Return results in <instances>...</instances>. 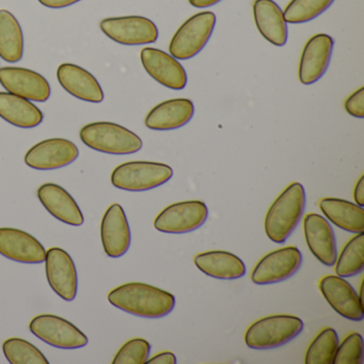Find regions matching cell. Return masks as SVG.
<instances>
[{
    "label": "cell",
    "instance_id": "6da1fadb",
    "mask_svg": "<svg viewBox=\"0 0 364 364\" xmlns=\"http://www.w3.org/2000/svg\"><path fill=\"white\" fill-rule=\"evenodd\" d=\"M108 301L119 310L144 318L167 316L176 306V297L169 291L142 282L120 285L108 294Z\"/></svg>",
    "mask_w": 364,
    "mask_h": 364
},
{
    "label": "cell",
    "instance_id": "7a4b0ae2",
    "mask_svg": "<svg viewBox=\"0 0 364 364\" xmlns=\"http://www.w3.org/2000/svg\"><path fill=\"white\" fill-rule=\"evenodd\" d=\"M306 197L300 183H291L270 205L265 217V233L272 242L284 244L297 229L306 210Z\"/></svg>",
    "mask_w": 364,
    "mask_h": 364
},
{
    "label": "cell",
    "instance_id": "3957f363",
    "mask_svg": "<svg viewBox=\"0 0 364 364\" xmlns=\"http://www.w3.org/2000/svg\"><path fill=\"white\" fill-rule=\"evenodd\" d=\"M304 328V321L295 315H272L255 321L245 333V342L249 348L269 350L291 342Z\"/></svg>",
    "mask_w": 364,
    "mask_h": 364
},
{
    "label": "cell",
    "instance_id": "277c9868",
    "mask_svg": "<svg viewBox=\"0 0 364 364\" xmlns=\"http://www.w3.org/2000/svg\"><path fill=\"white\" fill-rule=\"evenodd\" d=\"M80 140L88 148L110 155H129L141 150L142 140L134 132L117 123L93 122L85 125Z\"/></svg>",
    "mask_w": 364,
    "mask_h": 364
},
{
    "label": "cell",
    "instance_id": "5b68a950",
    "mask_svg": "<svg viewBox=\"0 0 364 364\" xmlns=\"http://www.w3.org/2000/svg\"><path fill=\"white\" fill-rule=\"evenodd\" d=\"M173 170L155 161H129L118 166L112 173V184L125 191H148L169 182Z\"/></svg>",
    "mask_w": 364,
    "mask_h": 364
},
{
    "label": "cell",
    "instance_id": "8992f818",
    "mask_svg": "<svg viewBox=\"0 0 364 364\" xmlns=\"http://www.w3.org/2000/svg\"><path fill=\"white\" fill-rule=\"evenodd\" d=\"M216 26V16L200 12L189 18L176 31L169 46V53L178 60H189L202 52Z\"/></svg>",
    "mask_w": 364,
    "mask_h": 364
},
{
    "label": "cell",
    "instance_id": "52a82bcc",
    "mask_svg": "<svg viewBox=\"0 0 364 364\" xmlns=\"http://www.w3.org/2000/svg\"><path fill=\"white\" fill-rule=\"evenodd\" d=\"M100 28L112 41L127 46L155 43L159 36L154 22L139 16L104 18Z\"/></svg>",
    "mask_w": 364,
    "mask_h": 364
},
{
    "label": "cell",
    "instance_id": "ba28073f",
    "mask_svg": "<svg viewBox=\"0 0 364 364\" xmlns=\"http://www.w3.org/2000/svg\"><path fill=\"white\" fill-rule=\"evenodd\" d=\"M29 329L40 340L57 348H82L89 342L82 330L57 315L41 314L33 317L29 323Z\"/></svg>",
    "mask_w": 364,
    "mask_h": 364
},
{
    "label": "cell",
    "instance_id": "9c48e42d",
    "mask_svg": "<svg viewBox=\"0 0 364 364\" xmlns=\"http://www.w3.org/2000/svg\"><path fill=\"white\" fill-rule=\"evenodd\" d=\"M208 218V208L199 200L171 204L155 218L157 231L168 234L191 233L201 228Z\"/></svg>",
    "mask_w": 364,
    "mask_h": 364
},
{
    "label": "cell",
    "instance_id": "30bf717a",
    "mask_svg": "<svg viewBox=\"0 0 364 364\" xmlns=\"http://www.w3.org/2000/svg\"><path fill=\"white\" fill-rule=\"evenodd\" d=\"M301 265L302 255L299 249L284 247L262 257L251 274V280L257 285L276 284L291 278Z\"/></svg>",
    "mask_w": 364,
    "mask_h": 364
},
{
    "label": "cell",
    "instance_id": "8fae6325",
    "mask_svg": "<svg viewBox=\"0 0 364 364\" xmlns=\"http://www.w3.org/2000/svg\"><path fill=\"white\" fill-rule=\"evenodd\" d=\"M46 278L53 291L65 301H73L77 295L78 276L75 263L71 255L53 247L46 251Z\"/></svg>",
    "mask_w": 364,
    "mask_h": 364
},
{
    "label": "cell",
    "instance_id": "7c38bea8",
    "mask_svg": "<svg viewBox=\"0 0 364 364\" xmlns=\"http://www.w3.org/2000/svg\"><path fill=\"white\" fill-rule=\"evenodd\" d=\"M75 144L63 138H50L35 144L25 155V164L36 170L60 169L77 159Z\"/></svg>",
    "mask_w": 364,
    "mask_h": 364
},
{
    "label": "cell",
    "instance_id": "4fadbf2b",
    "mask_svg": "<svg viewBox=\"0 0 364 364\" xmlns=\"http://www.w3.org/2000/svg\"><path fill=\"white\" fill-rule=\"evenodd\" d=\"M142 67L146 73L166 88L183 90L187 86L184 67L170 54L159 48H146L140 53Z\"/></svg>",
    "mask_w": 364,
    "mask_h": 364
},
{
    "label": "cell",
    "instance_id": "5bb4252c",
    "mask_svg": "<svg viewBox=\"0 0 364 364\" xmlns=\"http://www.w3.org/2000/svg\"><path fill=\"white\" fill-rule=\"evenodd\" d=\"M0 85L7 92L40 103L48 101L52 93L50 82L44 76L25 68H1Z\"/></svg>",
    "mask_w": 364,
    "mask_h": 364
},
{
    "label": "cell",
    "instance_id": "9a60e30c",
    "mask_svg": "<svg viewBox=\"0 0 364 364\" xmlns=\"http://www.w3.org/2000/svg\"><path fill=\"white\" fill-rule=\"evenodd\" d=\"M319 289L329 306L344 318L362 321L363 304L350 283L338 276H326L319 282Z\"/></svg>",
    "mask_w": 364,
    "mask_h": 364
},
{
    "label": "cell",
    "instance_id": "2e32d148",
    "mask_svg": "<svg viewBox=\"0 0 364 364\" xmlns=\"http://www.w3.org/2000/svg\"><path fill=\"white\" fill-rule=\"evenodd\" d=\"M333 48V39L326 33L313 36L306 42L298 70V78L302 85L315 84L325 75L331 61Z\"/></svg>",
    "mask_w": 364,
    "mask_h": 364
},
{
    "label": "cell",
    "instance_id": "e0dca14e",
    "mask_svg": "<svg viewBox=\"0 0 364 364\" xmlns=\"http://www.w3.org/2000/svg\"><path fill=\"white\" fill-rule=\"evenodd\" d=\"M304 237L311 253L323 265L331 267L338 259L336 234L327 219L311 213L304 217Z\"/></svg>",
    "mask_w": 364,
    "mask_h": 364
},
{
    "label": "cell",
    "instance_id": "ac0fdd59",
    "mask_svg": "<svg viewBox=\"0 0 364 364\" xmlns=\"http://www.w3.org/2000/svg\"><path fill=\"white\" fill-rule=\"evenodd\" d=\"M101 238L104 251L112 259L123 257L129 251L132 242L131 228L120 204H112L104 214Z\"/></svg>",
    "mask_w": 364,
    "mask_h": 364
},
{
    "label": "cell",
    "instance_id": "d6986e66",
    "mask_svg": "<svg viewBox=\"0 0 364 364\" xmlns=\"http://www.w3.org/2000/svg\"><path fill=\"white\" fill-rule=\"evenodd\" d=\"M0 255L22 264H41L46 261L43 245L27 232L14 228H0Z\"/></svg>",
    "mask_w": 364,
    "mask_h": 364
},
{
    "label": "cell",
    "instance_id": "ffe728a7",
    "mask_svg": "<svg viewBox=\"0 0 364 364\" xmlns=\"http://www.w3.org/2000/svg\"><path fill=\"white\" fill-rule=\"evenodd\" d=\"M57 78L68 93L80 101L95 104L104 101V91L97 78L80 65L73 63L59 65Z\"/></svg>",
    "mask_w": 364,
    "mask_h": 364
},
{
    "label": "cell",
    "instance_id": "44dd1931",
    "mask_svg": "<svg viewBox=\"0 0 364 364\" xmlns=\"http://www.w3.org/2000/svg\"><path fill=\"white\" fill-rule=\"evenodd\" d=\"M38 198L48 213L61 223L80 227L85 218L77 202L60 185L46 183L38 189Z\"/></svg>",
    "mask_w": 364,
    "mask_h": 364
},
{
    "label": "cell",
    "instance_id": "7402d4cb",
    "mask_svg": "<svg viewBox=\"0 0 364 364\" xmlns=\"http://www.w3.org/2000/svg\"><path fill=\"white\" fill-rule=\"evenodd\" d=\"M193 114L195 105L191 100H168L149 112L144 124L152 131H174L188 124Z\"/></svg>",
    "mask_w": 364,
    "mask_h": 364
},
{
    "label": "cell",
    "instance_id": "603a6c76",
    "mask_svg": "<svg viewBox=\"0 0 364 364\" xmlns=\"http://www.w3.org/2000/svg\"><path fill=\"white\" fill-rule=\"evenodd\" d=\"M252 9L255 25L262 37L272 46H284L289 31L281 8L274 0H255Z\"/></svg>",
    "mask_w": 364,
    "mask_h": 364
},
{
    "label": "cell",
    "instance_id": "cb8c5ba5",
    "mask_svg": "<svg viewBox=\"0 0 364 364\" xmlns=\"http://www.w3.org/2000/svg\"><path fill=\"white\" fill-rule=\"evenodd\" d=\"M196 266L206 276L219 280H236L246 274L242 259L228 251H208L196 255Z\"/></svg>",
    "mask_w": 364,
    "mask_h": 364
},
{
    "label": "cell",
    "instance_id": "d4e9b609",
    "mask_svg": "<svg viewBox=\"0 0 364 364\" xmlns=\"http://www.w3.org/2000/svg\"><path fill=\"white\" fill-rule=\"evenodd\" d=\"M319 208L328 221L343 231L353 234L364 232V210L358 204L338 198H323Z\"/></svg>",
    "mask_w": 364,
    "mask_h": 364
},
{
    "label": "cell",
    "instance_id": "484cf974",
    "mask_svg": "<svg viewBox=\"0 0 364 364\" xmlns=\"http://www.w3.org/2000/svg\"><path fill=\"white\" fill-rule=\"evenodd\" d=\"M0 118L20 129H33L43 122L44 114L28 100L0 92Z\"/></svg>",
    "mask_w": 364,
    "mask_h": 364
},
{
    "label": "cell",
    "instance_id": "4316f807",
    "mask_svg": "<svg viewBox=\"0 0 364 364\" xmlns=\"http://www.w3.org/2000/svg\"><path fill=\"white\" fill-rule=\"evenodd\" d=\"M24 54V35L16 16L0 10V57L10 63H18Z\"/></svg>",
    "mask_w": 364,
    "mask_h": 364
},
{
    "label": "cell",
    "instance_id": "83f0119b",
    "mask_svg": "<svg viewBox=\"0 0 364 364\" xmlns=\"http://www.w3.org/2000/svg\"><path fill=\"white\" fill-rule=\"evenodd\" d=\"M336 274L342 278H351L364 270V234H355L336 261Z\"/></svg>",
    "mask_w": 364,
    "mask_h": 364
},
{
    "label": "cell",
    "instance_id": "f1b7e54d",
    "mask_svg": "<svg viewBox=\"0 0 364 364\" xmlns=\"http://www.w3.org/2000/svg\"><path fill=\"white\" fill-rule=\"evenodd\" d=\"M340 340L333 328H325L313 340L304 357L306 364H332Z\"/></svg>",
    "mask_w": 364,
    "mask_h": 364
},
{
    "label": "cell",
    "instance_id": "f546056e",
    "mask_svg": "<svg viewBox=\"0 0 364 364\" xmlns=\"http://www.w3.org/2000/svg\"><path fill=\"white\" fill-rule=\"evenodd\" d=\"M333 3L334 0H291L283 11V16L289 24H304L318 18Z\"/></svg>",
    "mask_w": 364,
    "mask_h": 364
},
{
    "label": "cell",
    "instance_id": "4dcf8cb0",
    "mask_svg": "<svg viewBox=\"0 0 364 364\" xmlns=\"http://www.w3.org/2000/svg\"><path fill=\"white\" fill-rule=\"evenodd\" d=\"M6 359L11 364H48V360L39 348L21 338H8L4 342Z\"/></svg>",
    "mask_w": 364,
    "mask_h": 364
},
{
    "label": "cell",
    "instance_id": "1f68e13d",
    "mask_svg": "<svg viewBox=\"0 0 364 364\" xmlns=\"http://www.w3.org/2000/svg\"><path fill=\"white\" fill-rule=\"evenodd\" d=\"M151 344L144 338L127 341L114 355V364H146L150 357Z\"/></svg>",
    "mask_w": 364,
    "mask_h": 364
},
{
    "label": "cell",
    "instance_id": "d6a6232c",
    "mask_svg": "<svg viewBox=\"0 0 364 364\" xmlns=\"http://www.w3.org/2000/svg\"><path fill=\"white\" fill-rule=\"evenodd\" d=\"M363 363V338L361 334L353 332L338 344L334 355L333 364Z\"/></svg>",
    "mask_w": 364,
    "mask_h": 364
},
{
    "label": "cell",
    "instance_id": "836d02e7",
    "mask_svg": "<svg viewBox=\"0 0 364 364\" xmlns=\"http://www.w3.org/2000/svg\"><path fill=\"white\" fill-rule=\"evenodd\" d=\"M345 110L351 117L364 118V87L358 89L345 102Z\"/></svg>",
    "mask_w": 364,
    "mask_h": 364
},
{
    "label": "cell",
    "instance_id": "e575fe53",
    "mask_svg": "<svg viewBox=\"0 0 364 364\" xmlns=\"http://www.w3.org/2000/svg\"><path fill=\"white\" fill-rule=\"evenodd\" d=\"M148 364H176L178 363V359H176V355L170 351H164V353H159V355H154L153 358H149Z\"/></svg>",
    "mask_w": 364,
    "mask_h": 364
},
{
    "label": "cell",
    "instance_id": "d590c367",
    "mask_svg": "<svg viewBox=\"0 0 364 364\" xmlns=\"http://www.w3.org/2000/svg\"><path fill=\"white\" fill-rule=\"evenodd\" d=\"M38 1L44 7L50 8V9H61V8L75 5L82 0H38Z\"/></svg>",
    "mask_w": 364,
    "mask_h": 364
},
{
    "label": "cell",
    "instance_id": "8d00e7d4",
    "mask_svg": "<svg viewBox=\"0 0 364 364\" xmlns=\"http://www.w3.org/2000/svg\"><path fill=\"white\" fill-rule=\"evenodd\" d=\"M353 198H355V203L363 208L364 206V176L358 181L355 184V191H353Z\"/></svg>",
    "mask_w": 364,
    "mask_h": 364
},
{
    "label": "cell",
    "instance_id": "74e56055",
    "mask_svg": "<svg viewBox=\"0 0 364 364\" xmlns=\"http://www.w3.org/2000/svg\"><path fill=\"white\" fill-rule=\"evenodd\" d=\"M220 1L221 0H189V4L193 7L204 9V8L213 7V6L217 5Z\"/></svg>",
    "mask_w": 364,
    "mask_h": 364
}]
</instances>
